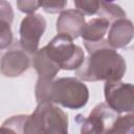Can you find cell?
<instances>
[{
  "label": "cell",
  "instance_id": "6da1fadb",
  "mask_svg": "<svg viewBox=\"0 0 134 134\" xmlns=\"http://www.w3.org/2000/svg\"><path fill=\"white\" fill-rule=\"evenodd\" d=\"M88 57L75 70V76L86 82H117L124 76L127 64L107 40L95 43L84 42Z\"/></svg>",
  "mask_w": 134,
  "mask_h": 134
},
{
  "label": "cell",
  "instance_id": "7a4b0ae2",
  "mask_svg": "<svg viewBox=\"0 0 134 134\" xmlns=\"http://www.w3.org/2000/svg\"><path fill=\"white\" fill-rule=\"evenodd\" d=\"M36 98L39 104L55 103L64 108H83L89 98L87 86L76 77H61L55 81H40L36 85Z\"/></svg>",
  "mask_w": 134,
  "mask_h": 134
},
{
  "label": "cell",
  "instance_id": "3957f363",
  "mask_svg": "<svg viewBox=\"0 0 134 134\" xmlns=\"http://www.w3.org/2000/svg\"><path fill=\"white\" fill-rule=\"evenodd\" d=\"M23 134H68V116L53 104H39L26 116Z\"/></svg>",
  "mask_w": 134,
  "mask_h": 134
},
{
  "label": "cell",
  "instance_id": "277c9868",
  "mask_svg": "<svg viewBox=\"0 0 134 134\" xmlns=\"http://www.w3.org/2000/svg\"><path fill=\"white\" fill-rule=\"evenodd\" d=\"M46 57L60 70H76L84 62V50L65 35L55 36L43 47Z\"/></svg>",
  "mask_w": 134,
  "mask_h": 134
},
{
  "label": "cell",
  "instance_id": "5b68a950",
  "mask_svg": "<svg viewBox=\"0 0 134 134\" xmlns=\"http://www.w3.org/2000/svg\"><path fill=\"white\" fill-rule=\"evenodd\" d=\"M118 116L106 103H100L92 109L88 117L84 118L79 114L75 120L81 125V134H104Z\"/></svg>",
  "mask_w": 134,
  "mask_h": 134
},
{
  "label": "cell",
  "instance_id": "8992f818",
  "mask_svg": "<svg viewBox=\"0 0 134 134\" xmlns=\"http://www.w3.org/2000/svg\"><path fill=\"white\" fill-rule=\"evenodd\" d=\"M46 28V20L40 14H31L26 16L20 25V45L29 54L39 49V43Z\"/></svg>",
  "mask_w": 134,
  "mask_h": 134
},
{
  "label": "cell",
  "instance_id": "52a82bcc",
  "mask_svg": "<svg viewBox=\"0 0 134 134\" xmlns=\"http://www.w3.org/2000/svg\"><path fill=\"white\" fill-rule=\"evenodd\" d=\"M106 104L117 114L133 111V85L130 83L106 82Z\"/></svg>",
  "mask_w": 134,
  "mask_h": 134
},
{
  "label": "cell",
  "instance_id": "ba28073f",
  "mask_svg": "<svg viewBox=\"0 0 134 134\" xmlns=\"http://www.w3.org/2000/svg\"><path fill=\"white\" fill-rule=\"evenodd\" d=\"M29 66V54L21 47L20 43H15L1 58L0 72L6 77H16L25 72Z\"/></svg>",
  "mask_w": 134,
  "mask_h": 134
},
{
  "label": "cell",
  "instance_id": "9c48e42d",
  "mask_svg": "<svg viewBox=\"0 0 134 134\" xmlns=\"http://www.w3.org/2000/svg\"><path fill=\"white\" fill-rule=\"evenodd\" d=\"M85 24V16L77 9H66L57 20V31L58 35H65L74 40L81 36Z\"/></svg>",
  "mask_w": 134,
  "mask_h": 134
},
{
  "label": "cell",
  "instance_id": "30bf717a",
  "mask_svg": "<svg viewBox=\"0 0 134 134\" xmlns=\"http://www.w3.org/2000/svg\"><path fill=\"white\" fill-rule=\"evenodd\" d=\"M133 38V24L130 20L124 18L116 20L112 23L107 42L109 45L116 49V48H124L128 45Z\"/></svg>",
  "mask_w": 134,
  "mask_h": 134
},
{
  "label": "cell",
  "instance_id": "8fae6325",
  "mask_svg": "<svg viewBox=\"0 0 134 134\" xmlns=\"http://www.w3.org/2000/svg\"><path fill=\"white\" fill-rule=\"evenodd\" d=\"M32 65L39 75L40 81H52L60 69L53 65L46 57L44 49H38L32 55Z\"/></svg>",
  "mask_w": 134,
  "mask_h": 134
},
{
  "label": "cell",
  "instance_id": "7c38bea8",
  "mask_svg": "<svg viewBox=\"0 0 134 134\" xmlns=\"http://www.w3.org/2000/svg\"><path fill=\"white\" fill-rule=\"evenodd\" d=\"M109 25L110 23L103 18L91 19L85 24L81 32V37L83 38V41L87 43L99 42L104 40V37L109 28Z\"/></svg>",
  "mask_w": 134,
  "mask_h": 134
},
{
  "label": "cell",
  "instance_id": "4fadbf2b",
  "mask_svg": "<svg viewBox=\"0 0 134 134\" xmlns=\"http://www.w3.org/2000/svg\"><path fill=\"white\" fill-rule=\"evenodd\" d=\"M96 15L98 16V18H103L109 23H113L116 20L126 18V13L120 8V6L116 5L113 2L106 1H99V7Z\"/></svg>",
  "mask_w": 134,
  "mask_h": 134
},
{
  "label": "cell",
  "instance_id": "5bb4252c",
  "mask_svg": "<svg viewBox=\"0 0 134 134\" xmlns=\"http://www.w3.org/2000/svg\"><path fill=\"white\" fill-rule=\"evenodd\" d=\"M134 116L132 113L118 116L114 124L104 134H132Z\"/></svg>",
  "mask_w": 134,
  "mask_h": 134
},
{
  "label": "cell",
  "instance_id": "9a60e30c",
  "mask_svg": "<svg viewBox=\"0 0 134 134\" xmlns=\"http://www.w3.org/2000/svg\"><path fill=\"white\" fill-rule=\"evenodd\" d=\"M27 115H15L7 118L0 127V134H23V127Z\"/></svg>",
  "mask_w": 134,
  "mask_h": 134
},
{
  "label": "cell",
  "instance_id": "2e32d148",
  "mask_svg": "<svg viewBox=\"0 0 134 134\" xmlns=\"http://www.w3.org/2000/svg\"><path fill=\"white\" fill-rule=\"evenodd\" d=\"M74 5L76 7V9L83 14L84 16H92V15H96L98 7H99V1H94V0H74Z\"/></svg>",
  "mask_w": 134,
  "mask_h": 134
},
{
  "label": "cell",
  "instance_id": "e0dca14e",
  "mask_svg": "<svg viewBox=\"0 0 134 134\" xmlns=\"http://www.w3.org/2000/svg\"><path fill=\"white\" fill-rule=\"evenodd\" d=\"M13 32L10 24L4 21H0V50L8 48L13 44Z\"/></svg>",
  "mask_w": 134,
  "mask_h": 134
},
{
  "label": "cell",
  "instance_id": "ac0fdd59",
  "mask_svg": "<svg viewBox=\"0 0 134 134\" xmlns=\"http://www.w3.org/2000/svg\"><path fill=\"white\" fill-rule=\"evenodd\" d=\"M66 3V1H39L40 7L49 14H55L63 10Z\"/></svg>",
  "mask_w": 134,
  "mask_h": 134
},
{
  "label": "cell",
  "instance_id": "d6986e66",
  "mask_svg": "<svg viewBox=\"0 0 134 134\" xmlns=\"http://www.w3.org/2000/svg\"><path fill=\"white\" fill-rule=\"evenodd\" d=\"M16 5L18 7V9L22 13H25V14H28V15H31L34 14V12H36L40 5H39V1H24V0H19L16 2Z\"/></svg>",
  "mask_w": 134,
  "mask_h": 134
},
{
  "label": "cell",
  "instance_id": "ffe728a7",
  "mask_svg": "<svg viewBox=\"0 0 134 134\" xmlns=\"http://www.w3.org/2000/svg\"><path fill=\"white\" fill-rule=\"evenodd\" d=\"M13 19H14V13L10 4L7 1L0 0V21H4L12 24Z\"/></svg>",
  "mask_w": 134,
  "mask_h": 134
}]
</instances>
